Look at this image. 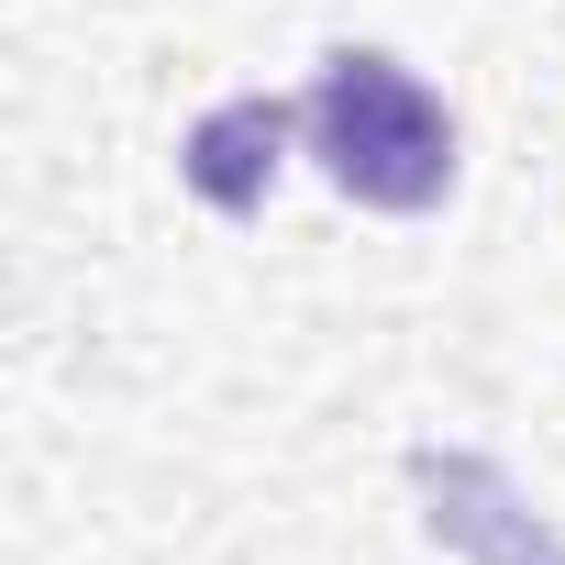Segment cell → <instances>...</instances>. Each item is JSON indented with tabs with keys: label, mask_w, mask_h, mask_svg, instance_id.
<instances>
[{
	"label": "cell",
	"mask_w": 565,
	"mask_h": 565,
	"mask_svg": "<svg viewBox=\"0 0 565 565\" xmlns=\"http://www.w3.org/2000/svg\"><path fill=\"white\" fill-rule=\"evenodd\" d=\"M289 145H311V111H300V100H277V89H244V100H222V111L189 122L178 178L200 189V211L255 222L266 189H277V167H289Z\"/></svg>",
	"instance_id": "2"
},
{
	"label": "cell",
	"mask_w": 565,
	"mask_h": 565,
	"mask_svg": "<svg viewBox=\"0 0 565 565\" xmlns=\"http://www.w3.org/2000/svg\"><path fill=\"white\" fill-rule=\"evenodd\" d=\"M300 111H311L322 178H333L355 211H388V222L444 211V189H455V111H444L399 56H377V45L322 56V78H311Z\"/></svg>",
	"instance_id": "1"
}]
</instances>
